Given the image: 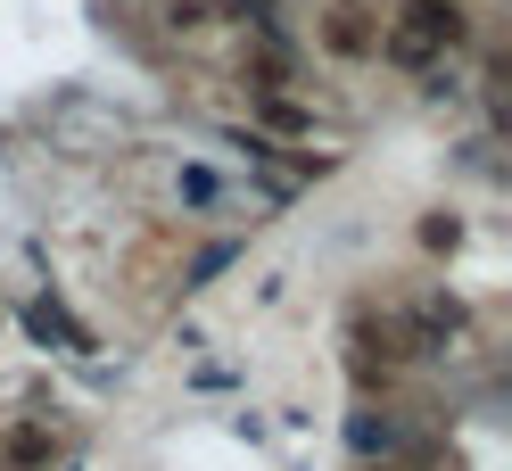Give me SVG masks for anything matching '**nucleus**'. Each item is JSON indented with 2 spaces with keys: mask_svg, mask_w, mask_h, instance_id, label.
Segmentation results:
<instances>
[{
  "mask_svg": "<svg viewBox=\"0 0 512 471\" xmlns=\"http://www.w3.org/2000/svg\"><path fill=\"white\" fill-rule=\"evenodd\" d=\"M463 34H471L463 0H405L397 25L380 34V50H372V58H389V67H405V75H430L446 50H463Z\"/></svg>",
  "mask_w": 512,
  "mask_h": 471,
  "instance_id": "f257e3e1",
  "label": "nucleus"
},
{
  "mask_svg": "<svg viewBox=\"0 0 512 471\" xmlns=\"http://www.w3.org/2000/svg\"><path fill=\"white\" fill-rule=\"evenodd\" d=\"M314 42H323V58H339V67H364V58L380 50V25H372V9H356V0H339V9H323V25H314Z\"/></svg>",
  "mask_w": 512,
  "mask_h": 471,
  "instance_id": "f03ea898",
  "label": "nucleus"
},
{
  "mask_svg": "<svg viewBox=\"0 0 512 471\" xmlns=\"http://www.w3.org/2000/svg\"><path fill=\"white\" fill-rule=\"evenodd\" d=\"M58 455V430L50 422H17L9 438H0V463H9V471H42Z\"/></svg>",
  "mask_w": 512,
  "mask_h": 471,
  "instance_id": "7ed1b4c3",
  "label": "nucleus"
},
{
  "mask_svg": "<svg viewBox=\"0 0 512 471\" xmlns=\"http://www.w3.org/2000/svg\"><path fill=\"white\" fill-rule=\"evenodd\" d=\"M248 83H256V91H290V50H281L273 34H256V50H248Z\"/></svg>",
  "mask_w": 512,
  "mask_h": 471,
  "instance_id": "20e7f679",
  "label": "nucleus"
},
{
  "mask_svg": "<svg viewBox=\"0 0 512 471\" xmlns=\"http://www.w3.org/2000/svg\"><path fill=\"white\" fill-rule=\"evenodd\" d=\"M215 17H223L215 0H166V25H174V34H207Z\"/></svg>",
  "mask_w": 512,
  "mask_h": 471,
  "instance_id": "39448f33",
  "label": "nucleus"
},
{
  "mask_svg": "<svg viewBox=\"0 0 512 471\" xmlns=\"http://www.w3.org/2000/svg\"><path fill=\"white\" fill-rule=\"evenodd\" d=\"M265 124H281V133H306L314 116H306V108L290 100V91H265Z\"/></svg>",
  "mask_w": 512,
  "mask_h": 471,
  "instance_id": "423d86ee",
  "label": "nucleus"
}]
</instances>
